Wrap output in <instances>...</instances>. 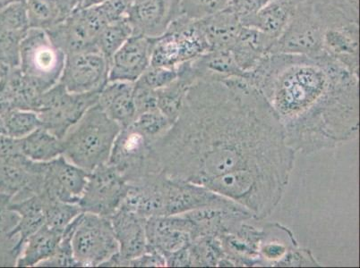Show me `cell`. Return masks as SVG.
Instances as JSON below:
<instances>
[{
	"label": "cell",
	"mask_w": 360,
	"mask_h": 268,
	"mask_svg": "<svg viewBox=\"0 0 360 268\" xmlns=\"http://www.w3.org/2000/svg\"><path fill=\"white\" fill-rule=\"evenodd\" d=\"M181 15V0H142L130 6L127 18L134 35L156 38Z\"/></svg>",
	"instance_id": "obj_14"
},
{
	"label": "cell",
	"mask_w": 360,
	"mask_h": 268,
	"mask_svg": "<svg viewBox=\"0 0 360 268\" xmlns=\"http://www.w3.org/2000/svg\"><path fill=\"white\" fill-rule=\"evenodd\" d=\"M6 133L15 139H22L41 127L38 114L32 110H12L3 116Z\"/></svg>",
	"instance_id": "obj_34"
},
{
	"label": "cell",
	"mask_w": 360,
	"mask_h": 268,
	"mask_svg": "<svg viewBox=\"0 0 360 268\" xmlns=\"http://www.w3.org/2000/svg\"><path fill=\"white\" fill-rule=\"evenodd\" d=\"M22 155L19 139L0 133V159H6Z\"/></svg>",
	"instance_id": "obj_42"
},
{
	"label": "cell",
	"mask_w": 360,
	"mask_h": 268,
	"mask_svg": "<svg viewBox=\"0 0 360 268\" xmlns=\"http://www.w3.org/2000/svg\"><path fill=\"white\" fill-rule=\"evenodd\" d=\"M90 173L68 161L63 155L44 163V185L41 194L45 198L78 204Z\"/></svg>",
	"instance_id": "obj_12"
},
{
	"label": "cell",
	"mask_w": 360,
	"mask_h": 268,
	"mask_svg": "<svg viewBox=\"0 0 360 268\" xmlns=\"http://www.w3.org/2000/svg\"><path fill=\"white\" fill-rule=\"evenodd\" d=\"M277 39L257 29L242 27L231 48L236 63L245 74L253 71L268 55L273 54Z\"/></svg>",
	"instance_id": "obj_20"
},
{
	"label": "cell",
	"mask_w": 360,
	"mask_h": 268,
	"mask_svg": "<svg viewBox=\"0 0 360 268\" xmlns=\"http://www.w3.org/2000/svg\"><path fill=\"white\" fill-rule=\"evenodd\" d=\"M41 94L19 67L11 68L0 80V116L16 109L35 111Z\"/></svg>",
	"instance_id": "obj_18"
},
{
	"label": "cell",
	"mask_w": 360,
	"mask_h": 268,
	"mask_svg": "<svg viewBox=\"0 0 360 268\" xmlns=\"http://www.w3.org/2000/svg\"><path fill=\"white\" fill-rule=\"evenodd\" d=\"M230 0H181V13L198 21L227 8Z\"/></svg>",
	"instance_id": "obj_38"
},
{
	"label": "cell",
	"mask_w": 360,
	"mask_h": 268,
	"mask_svg": "<svg viewBox=\"0 0 360 268\" xmlns=\"http://www.w3.org/2000/svg\"><path fill=\"white\" fill-rule=\"evenodd\" d=\"M137 130L150 140L155 143L160 137L168 132L172 123L166 119L160 110L150 111L139 114L132 123Z\"/></svg>",
	"instance_id": "obj_35"
},
{
	"label": "cell",
	"mask_w": 360,
	"mask_h": 268,
	"mask_svg": "<svg viewBox=\"0 0 360 268\" xmlns=\"http://www.w3.org/2000/svg\"><path fill=\"white\" fill-rule=\"evenodd\" d=\"M97 104L110 119L120 124L121 128L130 126L136 116L134 83L108 81L100 91Z\"/></svg>",
	"instance_id": "obj_21"
},
{
	"label": "cell",
	"mask_w": 360,
	"mask_h": 268,
	"mask_svg": "<svg viewBox=\"0 0 360 268\" xmlns=\"http://www.w3.org/2000/svg\"><path fill=\"white\" fill-rule=\"evenodd\" d=\"M194 83L188 74L178 73L176 80L156 91L158 109L172 124L178 119L186 93Z\"/></svg>",
	"instance_id": "obj_29"
},
{
	"label": "cell",
	"mask_w": 360,
	"mask_h": 268,
	"mask_svg": "<svg viewBox=\"0 0 360 268\" xmlns=\"http://www.w3.org/2000/svg\"><path fill=\"white\" fill-rule=\"evenodd\" d=\"M188 248L191 267H234L217 236L196 239Z\"/></svg>",
	"instance_id": "obj_30"
},
{
	"label": "cell",
	"mask_w": 360,
	"mask_h": 268,
	"mask_svg": "<svg viewBox=\"0 0 360 268\" xmlns=\"http://www.w3.org/2000/svg\"><path fill=\"white\" fill-rule=\"evenodd\" d=\"M22 156L34 162H49L63 155L62 140L44 127L19 139Z\"/></svg>",
	"instance_id": "obj_28"
},
{
	"label": "cell",
	"mask_w": 360,
	"mask_h": 268,
	"mask_svg": "<svg viewBox=\"0 0 360 268\" xmlns=\"http://www.w3.org/2000/svg\"><path fill=\"white\" fill-rule=\"evenodd\" d=\"M0 133H6V134H8V133H6V126H5V123H4V119H3V117L1 116H0Z\"/></svg>",
	"instance_id": "obj_45"
},
{
	"label": "cell",
	"mask_w": 360,
	"mask_h": 268,
	"mask_svg": "<svg viewBox=\"0 0 360 268\" xmlns=\"http://www.w3.org/2000/svg\"><path fill=\"white\" fill-rule=\"evenodd\" d=\"M189 62L196 80L222 81L247 76L236 63L231 51H209Z\"/></svg>",
	"instance_id": "obj_25"
},
{
	"label": "cell",
	"mask_w": 360,
	"mask_h": 268,
	"mask_svg": "<svg viewBox=\"0 0 360 268\" xmlns=\"http://www.w3.org/2000/svg\"><path fill=\"white\" fill-rule=\"evenodd\" d=\"M152 147L169 177L205 186L257 221L276 210L295 164L276 113L245 77L196 80Z\"/></svg>",
	"instance_id": "obj_1"
},
{
	"label": "cell",
	"mask_w": 360,
	"mask_h": 268,
	"mask_svg": "<svg viewBox=\"0 0 360 268\" xmlns=\"http://www.w3.org/2000/svg\"><path fill=\"white\" fill-rule=\"evenodd\" d=\"M142 1V0H129V2L131 3V5L135 4V3Z\"/></svg>",
	"instance_id": "obj_46"
},
{
	"label": "cell",
	"mask_w": 360,
	"mask_h": 268,
	"mask_svg": "<svg viewBox=\"0 0 360 268\" xmlns=\"http://www.w3.org/2000/svg\"><path fill=\"white\" fill-rule=\"evenodd\" d=\"M30 28L49 30L63 22L58 0H25Z\"/></svg>",
	"instance_id": "obj_32"
},
{
	"label": "cell",
	"mask_w": 360,
	"mask_h": 268,
	"mask_svg": "<svg viewBox=\"0 0 360 268\" xmlns=\"http://www.w3.org/2000/svg\"><path fill=\"white\" fill-rule=\"evenodd\" d=\"M210 51L198 21L180 15L167 31L153 38L150 65L174 68Z\"/></svg>",
	"instance_id": "obj_5"
},
{
	"label": "cell",
	"mask_w": 360,
	"mask_h": 268,
	"mask_svg": "<svg viewBox=\"0 0 360 268\" xmlns=\"http://www.w3.org/2000/svg\"><path fill=\"white\" fill-rule=\"evenodd\" d=\"M109 25L99 6L78 8L65 20L46 30L65 55L96 50L101 32Z\"/></svg>",
	"instance_id": "obj_9"
},
{
	"label": "cell",
	"mask_w": 360,
	"mask_h": 268,
	"mask_svg": "<svg viewBox=\"0 0 360 268\" xmlns=\"http://www.w3.org/2000/svg\"><path fill=\"white\" fill-rule=\"evenodd\" d=\"M210 51H230L238 37L243 25L240 18L229 6L198 20Z\"/></svg>",
	"instance_id": "obj_24"
},
{
	"label": "cell",
	"mask_w": 360,
	"mask_h": 268,
	"mask_svg": "<svg viewBox=\"0 0 360 268\" xmlns=\"http://www.w3.org/2000/svg\"><path fill=\"white\" fill-rule=\"evenodd\" d=\"M188 247L165 255L163 257H165L166 267H191V254H189Z\"/></svg>",
	"instance_id": "obj_43"
},
{
	"label": "cell",
	"mask_w": 360,
	"mask_h": 268,
	"mask_svg": "<svg viewBox=\"0 0 360 268\" xmlns=\"http://www.w3.org/2000/svg\"><path fill=\"white\" fill-rule=\"evenodd\" d=\"M134 102H135L136 116L150 111L159 110L156 91L146 89L136 83H134Z\"/></svg>",
	"instance_id": "obj_39"
},
{
	"label": "cell",
	"mask_w": 360,
	"mask_h": 268,
	"mask_svg": "<svg viewBox=\"0 0 360 268\" xmlns=\"http://www.w3.org/2000/svg\"><path fill=\"white\" fill-rule=\"evenodd\" d=\"M99 93H71L58 83L41 94L35 112L42 127L62 140L88 109L97 104Z\"/></svg>",
	"instance_id": "obj_6"
},
{
	"label": "cell",
	"mask_w": 360,
	"mask_h": 268,
	"mask_svg": "<svg viewBox=\"0 0 360 268\" xmlns=\"http://www.w3.org/2000/svg\"><path fill=\"white\" fill-rule=\"evenodd\" d=\"M127 267H166L165 257L158 251L148 250L139 257L127 261Z\"/></svg>",
	"instance_id": "obj_41"
},
{
	"label": "cell",
	"mask_w": 360,
	"mask_h": 268,
	"mask_svg": "<svg viewBox=\"0 0 360 268\" xmlns=\"http://www.w3.org/2000/svg\"><path fill=\"white\" fill-rule=\"evenodd\" d=\"M312 253L309 250H302L299 247L291 250L279 267H320Z\"/></svg>",
	"instance_id": "obj_40"
},
{
	"label": "cell",
	"mask_w": 360,
	"mask_h": 268,
	"mask_svg": "<svg viewBox=\"0 0 360 268\" xmlns=\"http://www.w3.org/2000/svg\"><path fill=\"white\" fill-rule=\"evenodd\" d=\"M176 78H178L176 67H153L150 65L135 83L146 89L157 91L172 83Z\"/></svg>",
	"instance_id": "obj_37"
},
{
	"label": "cell",
	"mask_w": 360,
	"mask_h": 268,
	"mask_svg": "<svg viewBox=\"0 0 360 268\" xmlns=\"http://www.w3.org/2000/svg\"><path fill=\"white\" fill-rule=\"evenodd\" d=\"M77 218H75L70 225L65 227L63 232V236L61 238L60 245L56 250L53 256L38 267H78L80 264L75 260L73 250H72L71 239L75 230Z\"/></svg>",
	"instance_id": "obj_36"
},
{
	"label": "cell",
	"mask_w": 360,
	"mask_h": 268,
	"mask_svg": "<svg viewBox=\"0 0 360 268\" xmlns=\"http://www.w3.org/2000/svg\"><path fill=\"white\" fill-rule=\"evenodd\" d=\"M263 236V228L258 230L242 222L217 237L234 267H255L261 266L259 251Z\"/></svg>",
	"instance_id": "obj_16"
},
{
	"label": "cell",
	"mask_w": 360,
	"mask_h": 268,
	"mask_svg": "<svg viewBox=\"0 0 360 268\" xmlns=\"http://www.w3.org/2000/svg\"><path fill=\"white\" fill-rule=\"evenodd\" d=\"M247 79L273 107L295 153L314 154L358 139L359 74L330 55L270 54Z\"/></svg>",
	"instance_id": "obj_2"
},
{
	"label": "cell",
	"mask_w": 360,
	"mask_h": 268,
	"mask_svg": "<svg viewBox=\"0 0 360 268\" xmlns=\"http://www.w3.org/2000/svg\"><path fill=\"white\" fill-rule=\"evenodd\" d=\"M133 35V29L127 18L110 22L101 32L96 40L97 50L109 62L114 54Z\"/></svg>",
	"instance_id": "obj_31"
},
{
	"label": "cell",
	"mask_w": 360,
	"mask_h": 268,
	"mask_svg": "<svg viewBox=\"0 0 360 268\" xmlns=\"http://www.w3.org/2000/svg\"><path fill=\"white\" fill-rule=\"evenodd\" d=\"M359 22L326 29L323 37V53L330 55L359 74Z\"/></svg>",
	"instance_id": "obj_19"
},
{
	"label": "cell",
	"mask_w": 360,
	"mask_h": 268,
	"mask_svg": "<svg viewBox=\"0 0 360 268\" xmlns=\"http://www.w3.org/2000/svg\"><path fill=\"white\" fill-rule=\"evenodd\" d=\"M326 26L313 0H300L283 34L277 39L273 54L287 53L320 57Z\"/></svg>",
	"instance_id": "obj_8"
},
{
	"label": "cell",
	"mask_w": 360,
	"mask_h": 268,
	"mask_svg": "<svg viewBox=\"0 0 360 268\" xmlns=\"http://www.w3.org/2000/svg\"><path fill=\"white\" fill-rule=\"evenodd\" d=\"M146 231L148 250L162 256L188 247L198 238L195 225L183 214L147 218Z\"/></svg>",
	"instance_id": "obj_13"
},
{
	"label": "cell",
	"mask_w": 360,
	"mask_h": 268,
	"mask_svg": "<svg viewBox=\"0 0 360 268\" xmlns=\"http://www.w3.org/2000/svg\"><path fill=\"white\" fill-rule=\"evenodd\" d=\"M63 232L55 230L44 225L26 240L15 267H38L44 261L53 256L60 245Z\"/></svg>",
	"instance_id": "obj_26"
},
{
	"label": "cell",
	"mask_w": 360,
	"mask_h": 268,
	"mask_svg": "<svg viewBox=\"0 0 360 268\" xmlns=\"http://www.w3.org/2000/svg\"><path fill=\"white\" fill-rule=\"evenodd\" d=\"M300 0H271L241 21L245 27L257 29L274 39L285 30Z\"/></svg>",
	"instance_id": "obj_23"
},
{
	"label": "cell",
	"mask_w": 360,
	"mask_h": 268,
	"mask_svg": "<svg viewBox=\"0 0 360 268\" xmlns=\"http://www.w3.org/2000/svg\"><path fill=\"white\" fill-rule=\"evenodd\" d=\"M8 208L19 215L18 223L8 234L16 240L13 253L18 260L26 240L45 225L44 201L40 195H32L20 201H11Z\"/></svg>",
	"instance_id": "obj_22"
},
{
	"label": "cell",
	"mask_w": 360,
	"mask_h": 268,
	"mask_svg": "<svg viewBox=\"0 0 360 268\" xmlns=\"http://www.w3.org/2000/svg\"><path fill=\"white\" fill-rule=\"evenodd\" d=\"M152 50L153 38L131 36L111 58L108 81L135 83L149 67Z\"/></svg>",
	"instance_id": "obj_15"
},
{
	"label": "cell",
	"mask_w": 360,
	"mask_h": 268,
	"mask_svg": "<svg viewBox=\"0 0 360 268\" xmlns=\"http://www.w3.org/2000/svg\"><path fill=\"white\" fill-rule=\"evenodd\" d=\"M41 197L44 205L45 225L55 230L64 232L65 227L83 212L78 204L68 203L44 196Z\"/></svg>",
	"instance_id": "obj_33"
},
{
	"label": "cell",
	"mask_w": 360,
	"mask_h": 268,
	"mask_svg": "<svg viewBox=\"0 0 360 268\" xmlns=\"http://www.w3.org/2000/svg\"><path fill=\"white\" fill-rule=\"evenodd\" d=\"M110 219L119 243V254L125 260L127 267V261L148 251L146 231V218L120 207Z\"/></svg>",
	"instance_id": "obj_17"
},
{
	"label": "cell",
	"mask_w": 360,
	"mask_h": 268,
	"mask_svg": "<svg viewBox=\"0 0 360 268\" xmlns=\"http://www.w3.org/2000/svg\"><path fill=\"white\" fill-rule=\"evenodd\" d=\"M65 54L42 29L30 28L20 43L19 69L44 93L60 80Z\"/></svg>",
	"instance_id": "obj_4"
},
{
	"label": "cell",
	"mask_w": 360,
	"mask_h": 268,
	"mask_svg": "<svg viewBox=\"0 0 360 268\" xmlns=\"http://www.w3.org/2000/svg\"><path fill=\"white\" fill-rule=\"evenodd\" d=\"M121 126L99 105L88 109L62 139L63 156L88 173L108 164Z\"/></svg>",
	"instance_id": "obj_3"
},
{
	"label": "cell",
	"mask_w": 360,
	"mask_h": 268,
	"mask_svg": "<svg viewBox=\"0 0 360 268\" xmlns=\"http://www.w3.org/2000/svg\"><path fill=\"white\" fill-rule=\"evenodd\" d=\"M109 62L99 51L67 55L60 81L71 93L101 91L108 83Z\"/></svg>",
	"instance_id": "obj_11"
},
{
	"label": "cell",
	"mask_w": 360,
	"mask_h": 268,
	"mask_svg": "<svg viewBox=\"0 0 360 268\" xmlns=\"http://www.w3.org/2000/svg\"><path fill=\"white\" fill-rule=\"evenodd\" d=\"M263 230L259 251L261 266L279 267L287 254L299 247L295 238L289 229L277 223L266 224Z\"/></svg>",
	"instance_id": "obj_27"
},
{
	"label": "cell",
	"mask_w": 360,
	"mask_h": 268,
	"mask_svg": "<svg viewBox=\"0 0 360 268\" xmlns=\"http://www.w3.org/2000/svg\"><path fill=\"white\" fill-rule=\"evenodd\" d=\"M105 1H107V0H83V2H82L81 8H90V6L103 4V3Z\"/></svg>",
	"instance_id": "obj_44"
},
{
	"label": "cell",
	"mask_w": 360,
	"mask_h": 268,
	"mask_svg": "<svg viewBox=\"0 0 360 268\" xmlns=\"http://www.w3.org/2000/svg\"><path fill=\"white\" fill-rule=\"evenodd\" d=\"M71 245L81 267H101L120 251L110 219L84 212L77 217Z\"/></svg>",
	"instance_id": "obj_7"
},
{
	"label": "cell",
	"mask_w": 360,
	"mask_h": 268,
	"mask_svg": "<svg viewBox=\"0 0 360 268\" xmlns=\"http://www.w3.org/2000/svg\"><path fill=\"white\" fill-rule=\"evenodd\" d=\"M129 182L115 166L101 165L91 172L78 205L84 213L110 217L122 205Z\"/></svg>",
	"instance_id": "obj_10"
}]
</instances>
